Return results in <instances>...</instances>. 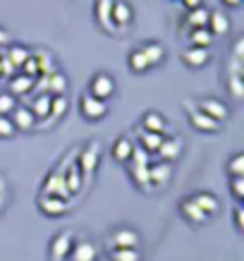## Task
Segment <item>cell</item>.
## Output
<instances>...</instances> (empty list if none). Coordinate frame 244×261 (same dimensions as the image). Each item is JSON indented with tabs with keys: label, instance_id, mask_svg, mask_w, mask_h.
I'll use <instances>...</instances> for the list:
<instances>
[{
	"label": "cell",
	"instance_id": "obj_6",
	"mask_svg": "<svg viewBox=\"0 0 244 261\" xmlns=\"http://www.w3.org/2000/svg\"><path fill=\"white\" fill-rule=\"evenodd\" d=\"M36 206H39L41 214L48 216V218H60V216L67 214V199L53 197V194H41Z\"/></svg>",
	"mask_w": 244,
	"mask_h": 261
},
{
	"label": "cell",
	"instance_id": "obj_28",
	"mask_svg": "<svg viewBox=\"0 0 244 261\" xmlns=\"http://www.w3.org/2000/svg\"><path fill=\"white\" fill-rule=\"evenodd\" d=\"M208 17H211V10L204 8V5H199V8H194V10H189V12H187V24H189V29L206 27V24H208Z\"/></svg>",
	"mask_w": 244,
	"mask_h": 261
},
{
	"label": "cell",
	"instance_id": "obj_32",
	"mask_svg": "<svg viewBox=\"0 0 244 261\" xmlns=\"http://www.w3.org/2000/svg\"><path fill=\"white\" fill-rule=\"evenodd\" d=\"M29 56H32V50L26 46H10V50H8V60L12 63V67H22L24 60Z\"/></svg>",
	"mask_w": 244,
	"mask_h": 261
},
{
	"label": "cell",
	"instance_id": "obj_7",
	"mask_svg": "<svg viewBox=\"0 0 244 261\" xmlns=\"http://www.w3.org/2000/svg\"><path fill=\"white\" fill-rule=\"evenodd\" d=\"M113 3L115 0H96L94 3V17H96V24L101 27L105 34H115L118 36V27L113 24L111 19V10H113Z\"/></svg>",
	"mask_w": 244,
	"mask_h": 261
},
{
	"label": "cell",
	"instance_id": "obj_39",
	"mask_svg": "<svg viewBox=\"0 0 244 261\" xmlns=\"http://www.w3.org/2000/svg\"><path fill=\"white\" fill-rule=\"evenodd\" d=\"M15 106H17L15 94H0V115H10L15 111Z\"/></svg>",
	"mask_w": 244,
	"mask_h": 261
},
{
	"label": "cell",
	"instance_id": "obj_17",
	"mask_svg": "<svg viewBox=\"0 0 244 261\" xmlns=\"http://www.w3.org/2000/svg\"><path fill=\"white\" fill-rule=\"evenodd\" d=\"M98 144H89L87 149L82 151V156H79V170H82V175H94V170L98 168Z\"/></svg>",
	"mask_w": 244,
	"mask_h": 261
},
{
	"label": "cell",
	"instance_id": "obj_40",
	"mask_svg": "<svg viewBox=\"0 0 244 261\" xmlns=\"http://www.w3.org/2000/svg\"><path fill=\"white\" fill-rule=\"evenodd\" d=\"M15 125H12V120L10 115H0V139H10V137H15Z\"/></svg>",
	"mask_w": 244,
	"mask_h": 261
},
{
	"label": "cell",
	"instance_id": "obj_1",
	"mask_svg": "<svg viewBox=\"0 0 244 261\" xmlns=\"http://www.w3.org/2000/svg\"><path fill=\"white\" fill-rule=\"evenodd\" d=\"M142 245V235L137 228H127V225H120V228H113L108 235H105V247L108 252L111 249H122V247H139Z\"/></svg>",
	"mask_w": 244,
	"mask_h": 261
},
{
	"label": "cell",
	"instance_id": "obj_26",
	"mask_svg": "<svg viewBox=\"0 0 244 261\" xmlns=\"http://www.w3.org/2000/svg\"><path fill=\"white\" fill-rule=\"evenodd\" d=\"M50 101H53V94H48V91H43V94H39L34 98L29 111L36 115V120H46L50 115Z\"/></svg>",
	"mask_w": 244,
	"mask_h": 261
},
{
	"label": "cell",
	"instance_id": "obj_25",
	"mask_svg": "<svg viewBox=\"0 0 244 261\" xmlns=\"http://www.w3.org/2000/svg\"><path fill=\"white\" fill-rule=\"evenodd\" d=\"M206 27H208V32H211L213 36H228L230 34V19L225 12H211Z\"/></svg>",
	"mask_w": 244,
	"mask_h": 261
},
{
	"label": "cell",
	"instance_id": "obj_45",
	"mask_svg": "<svg viewBox=\"0 0 244 261\" xmlns=\"http://www.w3.org/2000/svg\"><path fill=\"white\" fill-rule=\"evenodd\" d=\"M10 43V34L5 29H0V46H8Z\"/></svg>",
	"mask_w": 244,
	"mask_h": 261
},
{
	"label": "cell",
	"instance_id": "obj_2",
	"mask_svg": "<svg viewBox=\"0 0 244 261\" xmlns=\"http://www.w3.org/2000/svg\"><path fill=\"white\" fill-rule=\"evenodd\" d=\"M115 89H118V82H115L113 74H108V72H96L94 77L89 80L87 94H91L94 98H101V101H108V98H113Z\"/></svg>",
	"mask_w": 244,
	"mask_h": 261
},
{
	"label": "cell",
	"instance_id": "obj_15",
	"mask_svg": "<svg viewBox=\"0 0 244 261\" xmlns=\"http://www.w3.org/2000/svg\"><path fill=\"white\" fill-rule=\"evenodd\" d=\"M182 153V139L180 137H163V142L158 146L156 156L158 161H168V163H173V161L180 159Z\"/></svg>",
	"mask_w": 244,
	"mask_h": 261
},
{
	"label": "cell",
	"instance_id": "obj_35",
	"mask_svg": "<svg viewBox=\"0 0 244 261\" xmlns=\"http://www.w3.org/2000/svg\"><path fill=\"white\" fill-rule=\"evenodd\" d=\"M10 89L17 94H29L34 89V80H29V77H24V74H15V80L10 82Z\"/></svg>",
	"mask_w": 244,
	"mask_h": 261
},
{
	"label": "cell",
	"instance_id": "obj_36",
	"mask_svg": "<svg viewBox=\"0 0 244 261\" xmlns=\"http://www.w3.org/2000/svg\"><path fill=\"white\" fill-rule=\"evenodd\" d=\"M65 111H67V98H65L63 94L53 96V101H50V115H48V118L60 120L65 115Z\"/></svg>",
	"mask_w": 244,
	"mask_h": 261
},
{
	"label": "cell",
	"instance_id": "obj_22",
	"mask_svg": "<svg viewBox=\"0 0 244 261\" xmlns=\"http://www.w3.org/2000/svg\"><path fill=\"white\" fill-rule=\"evenodd\" d=\"M132 151H134V142L129 139V137H118L115 142H113V159L118 161V163H129V159H132Z\"/></svg>",
	"mask_w": 244,
	"mask_h": 261
},
{
	"label": "cell",
	"instance_id": "obj_29",
	"mask_svg": "<svg viewBox=\"0 0 244 261\" xmlns=\"http://www.w3.org/2000/svg\"><path fill=\"white\" fill-rule=\"evenodd\" d=\"M65 177V187H67V192L70 194H74V192L82 190V185H84V175H82V170H79V166L74 163V166L67 170V173L63 175Z\"/></svg>",
	"mask_w": 244,
	"mask_h": 261
},
{
	"label": "cell",
	"instance_id": "obj_18",
	"mask_svg": "<svg viewBox=\"0 0 244 261\" xmlns=\"http://www.w3.org/2000/svg\"><path fill=\"white\" fill-rule=\"evenodd\" d=\"M139 127H142V129H146V132H160V135H166L168 120H166V115H163V113L146 111L142 115V122H139Z\"/></svg>",
	"mask_w": 244,
	"mask_h": 261
},
{
	"label": "cell",
	"instance_id": "obj_19",
	"mask_svg": "<svg viewBox=\"0 0 244 261\" xmlns=\"http://www.w3.org/2000/svg\"><path fill=\"white\" fill-rule=\"evenodd\" d=\"M41 194H53V197H63L67 199L70 197V192L65 187V177L63 173H50L43 182V187H41Z\"/></svg>",
	"mask_w": 244,
	"mask_h": 261
},
{
	"label": "cell",
	"instance_id": "obj_42",
	"mask_svg": "<svg viewBox=\"0 0 244 261\" xmlns=\"http://www.w3.org/2000/svg\"><path fill=\"white\" fill-rule=\"evenodd\" d=\"M232 221H235L237 232H244V208L239 204L235 206V216H232Z\"/></svg>",
	"mask_w": 244,
	"mask_h": 261
},
{
	"label": "cell",
	"instance_id": "obj_30",
	"mask_svg": "<svg viewBox=\"0 0 244 261\" xmlns=\"http://www.w3.org/2000/svg\"><path fill=\"white\" fill-rule=\"evenodd\" d=\"M111 261H142V249L139 247H122V249H111Z\"/></svg>",
	"mask_w": 244,
	"mask_h": 261
},
{
	"label": "cell",
	"instance_id": "obj_38",
	"mask_svg": "<svg viewBox=\"0 0 244 261\" xmlns=\"http://www.w3.org/2000/svg\"><path fill=\"white\" fill-rule=\"evenodd\" d=\"M151 163V153L142 149V146H137L134 144V151H132V159H129V166H149Z\"/></svg>",
	"mask_w": 244,
	"mask_h": 261
},
{
	"label": "cell",
	"instance_id": "obj_41",
	"mask_svg": "<svg viewBox=\"0 0 244 261\" xmlns=\"http://www.w3.org/2000/svg\"><path fill=\"white\" fill-rule=\"evenodd\" d=\"M230 194H232L237 201H242L244 199V177H230Z\"/></svg>",
	"mask_w": 244,
	"mask_h": 261
},
{
	"label": "cell",
	"instance_id": "obj_44",
	"mask_svg": "<svg viewBox=\"0 0 244 261\" xmlns=\"http://www.w3.org/2000/svg\"><path fill=\"white\" fill-rule=\"evenodd\" d=\"M242 48H244V41H242V39H237V43H235V58H237V60H242V56H244Z\"/></svg>",
	"mask_w": 244,
	"mask_h": 261
},
{
	"label": "cell",
	"instance_id": "obj_23",
	"mask_svg": "<svg viewBox=\"0 0 244 261\" xmlns=\"http://www.w3.org/2000/svg\"><path fill=\"white\" fill-rule=\"evenodd\" d=\"M129 177H132L134 187L142 192H156L153 182L149 177V166H129Z\"/></svg>",
	"mask_w": 244,
	"mask_h": 261
},
{
	"label": "cell",
	"instance_id": "obj_21",
	"mask_svg": "<svg viewBox=\"0 0 244 261\" xmlns=\"http://www.w3.org/2000/svg\"><path fill=\"white\" fill-rule=\"evenodd\" d=\"M163 137L166 135H160V132H146V129H142V127H137V146H142L146 153H156L158 146H160V142H163Z\"/></svg>",
	"mask_w": 244,
	"mask_h": 261
},
{
	"label": "cell",
	"instance_id": "obj_3",
	"mask_svg": "<svg viewBox=\"0 0 244 261\" xmlns=\"http://www.w3.org/2000/svg\"><path fill=\"white\" fill-rule=\"evenodd\" d=\"M79 113L89 122H98V120H103L108 115V101L94 98L91 94H82L79 96Z\"/></svg>",
	"mask_w": 244,
	"mask_h": 261
},
{
	"label": "cell",
	"instance_id": "obj_37",
	"mask_svg": "<svg viewBox=\"0 0 244 261\" xmlns=\"http://www.w3.org/2000/svg\"><path fill=\"white\" fill-rule=\"evenodd\" d=\"M225 87L230 89V94L235 96V98H242V96H244V87H242V74H230L228 80H225Z\"/></svg>",
	"mask_w": 244,
	"mask_h": 261
},
{
	"label": "cell",
	"instance_id": "obj_11",
	"mask_svg": "<svg viewBox=\"0 0 244 261\" xmlns=\"http://www.w3.org/2000/svg\"><path fill=\"white\" fill-rule=\"evenodd\" d=\"M189 197L194 199V204L204 211L208 218H215V216L221 214V199L215 197L213 192L208 190H201V192H194V194H189Z\"/></svg>",
	"mask_w": 244,
	"mask_h": 261
},
{
	"label": "cell",
	"instance_id": "obj_43",
	"mask_svg": "<svg viewBox=\"0 0 244 261\" xmlns=\"http://www.w3.org/2000/svg\"><path fill=\"white\" fill-rule=\"evenodd\" d=\"M182 5H184V8H187V12H189V10L199 8V5H204V3H201V0H182Z\"/></svg>",
	"mask_w": 244,
	"mask_h": 261
},
{
	"label": "cell",
	"instance_id": "obj_33",
	"mask_svg": "<svg viewBox=\"0 0 244 261\" xmlns=\"http://www.w3.org/2000/svg\"><path fill=\"white\" fill-rule=\"evenodd\" d=\"M228 175L230 177H244V153H232L228 159Z\"/></svg>",
	"mask_w": 244,
	"mask_h": 261
},
{
	"label": "cell",
	"instance_id": "obj_16",
	"mask_svg": "<svg viewBox=\"0 0 244 261\" xmlns=\"http://www.w3.org/2000/svg\"><path fill=\"white\" fill-rule=\"evenodd\" d=\"M139 48L144 50V56L149 60L151 70H153V67H160V65L166 63V46H163L160 41H144Z\"/></svg>",
	"mask_w": 244,
	"mask_h": 261
},
{
	"label": "cell",
	"instance_id": "obj_4",
	"mask_svg": "<svg viewBox=\"0 0 244 261\" xmlns=\"http://www.w3.org/2000/svg\"><path fill=\"white\" fill-rule=\"evenodd\" d=\"M184 108H187L189 125L194 127L197 132L213 135V132H218V129H221V122H218V120H213V118H208V115H204V113L194 106V101H184Z\"/></svg>",
	"mask_w": 244,
	"mask_h": 261
},
{
	"label": "cell",
	"instance_id": "obj_27",
	"mask_svg": "<svg viewBox=\"0 0 244 261\" xmlns=\"http://www.w3.org/2000/svg\"><path fill=\"white\" fill-rule=\"evenodd\" d=\"M215 36L208 32V27H197V29H189V43L199 48H211Z\"/></svg>",
	"mask_w": 244,
	"mask_h": 261
},
{
	"label": "cell",
	"instance_id": "obj_34",
	"mask_svg": "<svg viewBox=\"0 0 244 261\" xmlns=\"http://www.w3.org/2000/svg\"><path fill=\"white\" fill-rule=\"evenodd\" d=\"M19 70H22V74L24 77H29V80H39V74H41V65H39V60H36V56H29L26 58V60H24V65L22 67H19Z\"/></svg>",
	"mask_w": 244,
	"mask_h": 261
},
{
	"label": "cell",
	"instance_id": "obj_14",
	"mask_svg": "<svg viewBox=\"0 0 244 261\" xmlns=\"http://www.w3.org/2000/svg\"><path fill=\"white\" fill-rule=\"evenodd\" d=\"M10 120H12V125H15L17 132H29L36 127V115H34L26 106H15V111L10 113Z\"/></svg>",
	"mask_w": 244,
	"mask_h": 261
},
{
	"label": "cell",
	"instance_id": "obj_47",
	"mask_svg": "<svg viewBox=\"0 0 244 261\" xmlns=\"http://www.w3.org/2000/svg\"><path fill=\"white\" fill-rule=\"evenodd\" d=\"M0 74H3V60H0Z\"/></svg>",
	"mask_w": 244,
	"mask_h": 261
},
{
	"label": "cell",
	"instance_id": "obj_5",
	"mask_svg": "<svg viewBox=\"0 0 244 261\" xmlns=\"http://www.w3.org/2000/svg\"><path fill=\"white\" fill-rule=\"evenodd\" d=\"M194 106H197L204 115H208V118H213V120H218L221 125L228 120V115H230V108L221 101V98H215V96H201V98H197V101H194Z\"/></svg>",
	"mask_w": 244,
	"mask_h": 261
},
{
	"label": "cell",
	"instance_id": "obj_10",
	"mask_svg": "<svg viewBox=\"0 0 244 261\" xmlns=\"http://www.w3.org/2000/svg\"><path fill=\"white\" fill-rule=\"evenodd\" d=\"M180 216L189 223V225H194V228H201V225H206V223L211 221V218H208V216H206L204 211L194 204V199L192 197H184L180 201Z\"/></svg>",
	"mask_w": 244,
	"mask_h": 261
},
{
	"label": "cell",
	"instance_id": "obj_46",
	"mask_svg": "<svg viewBox=\"0 0 244 261\" xmlns=\"http://www.w3.org/2000/svg\"><path fill=\"white\" fill-rule=\"evenodd\" d=\"M221 3L225 8H239V5H242V0H221Z\"/></svg>",
	"mask_w": 244,
	"mask_h": 261
},
{
	"label": "cell",
	"instance_id": "obj_20",
	"mask_svg": "<svg viewBox=\"0 0 244 261\" xmlns=\"http://www.w3.org/2000/svg\"><path fill=\"white\" fill-rule=\"evenodd\" d=\"M96 259H98V249L87 240L74 242L70 249V256H67V261H96Z\"/></svg>",
	"mask_w": 244,
	"mask_h": 261
},
{
	"label": "cell",
	"instance_id": "obj_13",
	"mask_svg": "<svg viewBox=\"0 0 244 261\" xmlns=\"http://www.w3.org/2000/svg\"><path fill=\"white\" fill-rule=\"evenodd\" d=\"M72 245H74V235H72V232H58L56 238L50 240V259L67 261Z\"/></svg>",
	"mask_w": 244,
	"mask_h": 261
},
{
	"label": "cell",
	"instance_id": "obj_9",
	"mask_svg": "<svg viewBox=\"0 0 244 261\" xmlns=\"http://www.w3.org/2000/svg\"><path fill=\"white\" fill-rule=\"evenodd\" d=\"M111 19H113V24L118 27V32L122 34L127 27H132L134 8L127 3V0H115V3H113V10H111Z\"/></svg>",
	"mask_w": 244,
	"mask_h": 261
},
{
	"label": "cell",
	"instance_id": "obj_12",
	"mask_svg": "<svg viewBox=\"0 0 244 261\" xmlns=\"http://www.w3.org/2000/svg\"><path fill=\"white\" fill-rule=\"evenodd\" d=\"M182 63L192 67V70H201L204 65L211 63V48H199V46H189L182 50Z\"/></svg>",
	"mask_w": 244,
	"mask_h": 261
},
{
	"label": "cell",
	"instance_id": "obj_24",
	"mask_svg": "<svg viewBox=\"0 0 244 261\" xmlns=\"http://www.w3.org/2000/svg\"><path fill=\"white\" fill-rule=\"evenodd\" d=\"M127 67H129L134 74H144V72L151 70L149 60H146V56H144V50L139 46L129 50V56H127Z\"/></svg>",
	"mask_w": 244,
	"mask_h": 261
},
{
	"label": "cell",
	"instance_id": "obj_8",
	"mask_svg": "<svg viewBox=\"0 0 244 261\" xmlns=\"http://www.w3.org/2000/svg\"><path fill=\"white\" fill-rule=\"evenodd\" d=\"M149 177H151V182H153V190L168 187L170 180H173V163H168V161H151Z\"/></svg>",
	"mask_w": 244,
	"mask_h": 261
},
{
	"label": "cell",
	"instance_id": "obj_31",
	"mask_svg": "<svg viewBox=\"0 0 244 261\" xmlns=\"http://www.w3.org/2000/svg\"><path fill=\"white\" fill-rule=\"evenodd\" d=\"M65 89H67V80H65V74L63 72H50L48 74V94H63Z\"/></svg>",
	"mask_w": 244,
	"mask_h": 261
}]
</instances>
